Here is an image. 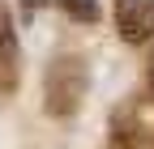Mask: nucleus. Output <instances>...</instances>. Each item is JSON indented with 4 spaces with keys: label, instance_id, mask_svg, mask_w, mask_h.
Segmentation results:
<instances>
[{
    "label": "nucleus",
    "instance_id": "1",
    "mask_svg": "<svg viewBox=\"0 0 154 149\" xmlns=\"http://www.w3.org/2000/svg\"><path fill=\"white\" fill-rule=\"evenodd\" d=\"M116 26L128 43H141L154 34V0H120L116 4Z\"/></svg>",
    "mask_w": 154,
    "mask_h": 149
}]
</instances>
